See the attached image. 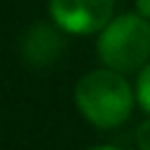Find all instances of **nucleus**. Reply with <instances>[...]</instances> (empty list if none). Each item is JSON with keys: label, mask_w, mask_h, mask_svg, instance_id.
Wrapping results in <instances>:
<instances>
[{"label": "nucleus", "mask_w": 150, "mask_h": 150, "mask_svg": "<svg viewBox=\"0 0 150 150\" xmlns=\"http://www.w3.org/2000/svg\"><path fill=\"white\" fill-rule=\"evenodd\" d=\"M63 35L52 21H38L33 23L23 38H21V45H19V54H21V61L30 68H49L59 61V56L63 54Z\"/></svg>", "instance_id": "4"}, {"label": "nucleus", "mask_w": 150, "mask_h": 150, "mask_svg": "<svg viewBox=\"0 0 150 150\" xmlns=\"http://www.w3.org/2000/svg\"><path fill=\"white\" fill-rule=\"evenodd\" d=\"M77 112L96 129H115L127 122L136 105V91L129 80L110 68L84 73L73 89Z\"/></svg>", "instance_id": "1"}, {"label": "nucleus", "mask_w": 150, "mask_h": 150, "mask_svg": "<svg viewBox=\"0 0 150 150\" xmlns=\"http://www.w3.org/2000/svg\"><path fill=\"white\" fill-rule=\"evenodd\" d=\"M134 91H136V105H141V110L150 117V63H145L138 70Z\"/></svg>", "instance_id": "5"}, {"label": "nucleus", "mask_w": 150, "mask_h": 150, "mask_svg": "<svg viewBox=\"0 0 150 150\" xmlns=\"http://www.w3.org/2000/svg\"><path fill=\"white\" fill-rule=\"evenodd\" d=\"M136 148L138 150H150V117L143 120L136 129Z\"/></svg>", "instance_id": "6"}, {"label": "nucleus", "mask_w": 150, "mask_h": 150, "mask_svg": "<svg viewBox=\"0 0 150 150\" xmlns=\"http://www.w3.org/2000/svg\"><path fill=\"white\" fill-rule=\"evenodd\" d=\"M84 150H124V148H120V145H91V148H84Z\"/></svg>", "instance_id": "8"}, {"label": "nucleus", "mask_w": 150, "mask_h": 150, "mask_svg": "<svg viewBox=\"0 0 150 150\" xmlns=\"http://www.w3.org/2000/svg\"><path fill=\"white\" fill-rule=\"evenodd\" d=\"M134 7H136V14L150 21V0H134Z\"/></svg>", "instance_id": "7"}, {"label": "nucleus", "mask_w": 150, "mask_h": 150, "mask_svg": "<svg viewBox=\"0 0 150 150\" xmlns=\"http://www.w3.org/2000/svg\"><path fill=\"white\" fill-rule=\"evenodd\" d=\"M96 56L103 68L134 73L150 63V21L136 12H122L96 35Z\"/></svg>", "instance_id": "2"}, {"label": "nucleus", "mask_w": 150, "mask_h": 150, "mask_svg": "<svg viewBox=\"0 0 150 150\" xmlns=\"http://www.w3.org/2000/svg\"><path fill=\"white\" fill-rule=\"evenodd\" d=\"M52 23L66 35H98L115 16V0H49Z\"/></svg>", "instance_id": "3"}]
</instances>
